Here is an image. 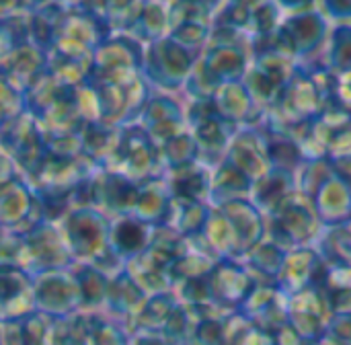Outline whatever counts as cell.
I'll list each match as a JSON object with an SVG mask.
<instances>
[{"label":"cell","mask_w":351,"mask_h":345,"mask_svg":"<svg viewBox=\"0 0 351 345\" xmlns=\"http://www.w3.org/2000/svg\"><path fill=\"white\" fill-rule=\"evenodd\" d=\"M35 311L33 284L25 276H14V267L0 265V323L19 321Z\"/></svg>","instance_id":"1"},{"label":"cell","mask_w":351,"mask_h":345,"mask_svg":"<svg viewBox=\"0 0 351 345\" xmlns=\"http://www.w3.org/2000/svg\"><path fill=\"white\" fill-rule=\"evenodd\" d=\"M84 345H125L121 331L115 329V325L101 323V321H88V333Z\"/></svg>","instance_id":"2"}]
</instances>
